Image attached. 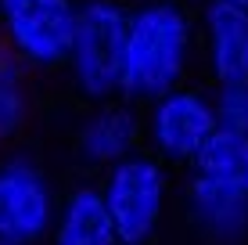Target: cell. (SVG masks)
<instances>
[{"mask_svg": "<svg viewBox=\"0 0 248 245\" xmlns=\"http://www.w3.org/2000/svg\"><path fill=\"white\" fill-rule=\"evenodd\" d=\"M0 245H15V242H0Z\"/></svg>", "mask_w": 248, "mask_h": 245, "instance_id": "cell-17", "label": "cell"}, {"mask_svg": "<svg viewBox=\"0 0 248 245\" xmlns=\"http://www.w3.org/2000/svg\"><path fill=\"white\" fill-rule=\"evenodd\" d=\"M191 202L194 213L205 224V231H212L216 238H237L248 227V188L237 184H223L212 177L198 173L191 184Z\"/></svg>", "mask_w": 248, "mask_h": 245, "instance_id": "cell-8", "label": "cell"}, {"mask_svg": "<svg viewBox=\"0 0 248 245\" xmlns=\"http://www.w3.org/2000/svg\"><path fill=\"white\" fill-rule=\"evenodd\" d=\"M25 119V87H22V69L11 54H0V137L18 130Z\"/></svg>", "mask_w": 248, "mask_h": 245, "instance_id": "cell-12", "label": "cell"}, {"mask_svg": "<svg viewBox=\"0 0 248 245\" xmlns=\"http://www.w3.org/2000/svg\"><path fill=\"white\" fill-rule=\"evenodd\" d=\"M162 191H166V180H162L158 166L148 163V159H123L112 170L105 202L115 220L119 242L140 245L155 231L158 213H162Z\"/></svg>", "mask_w": 248, "mask_h": 245, "instance_id": "cell-4", "label": "cell"}, {"mask_svg": "<svg viewBox=\"0 0 248 245\" xmlns=\"http://www.w3.org/2000/svg\"><path fill=\"white\" fill-rule=\"evenodd\" d=\"M227 4H234V7H245V11H248V0H227Z\"/></svg>", "mask_w": 248, "mask_h": 245, "instance_id": "cell-15", "label": "cell"}, {"mask_svg": "<svg viewBox=\"0 0 248 245\" xmlns=\"http://www.w3.org/2000/svg\"><path fill=\"white\" fill-rule=\"evenodd\" d=\"M119 231L108 213L105 195L83 188L68 198L62 224H58V245H115Z\"/></svg>", "mask_w": 248, "mask_h": 245, "instance_id": "cell-9", "label": "cell"}, {"mask_svg": "<svg viewBox=\"0 0 248 245\" xmlns=\"http://www.w3.org/2000/svg\"><path fill=\"white\" fill-rule=\"evenodd\" d=\"M151 130H155V145L166 155L198 159L202 148L216 137L219 119H216V108L205 98L191 94V90H173V94L158 98Z\"/></svg>", "mask_w": 248, "mask_h": 245, "instance_id": "cell-6", "label": "cell"}, {"mask_svg": "<svg viewBox=\"0 0 248 245\" xmlns=\"http://www.w3.org/2000/svg\"><path fill=\"white\" fill-rule=\"evenodd\" d=\"M133 11L123 0H83L72 40V76L90 98H108L123 90L126 40Z\"/></svg>", "mask_w": 248, "mask_h": 245, "instance_id": "cell-2", "label": "cell"}, {"mask_svg": "<svg viewBox=\"0 0 248 245\" xmlns=\"http://www.w3.org/2000/svg\"><path fill=\"white\" fill-rule=\"evenodd\" d=\"M123 4H137V7H144V4H155V0H123Z\"/></svg>", "mask_w": 248, "mask_h": 245, "instance_id": "cell-14", "label": "cell"}, {"mask_svg": "<svg viewBox=\"0 0 248 245\" xmlns=\"http://www.w3.org/2000/svg\"><path fill=\"white\" fill-rule=\"evenodd\" d=\"M205 40H209V65L219 87L248 83V11L227 0H209L202 11Z\"/></svg>", "mask_w": 248, "mask_h": 245, "instance_id": "cell-7", "label": "cell"}, {"mask_svg": "<svg viewBox=\"0 0 248 245\" xmlns=\"http://www.w3.org/2000/svg\"><path fill=\"white\" fill-rule=\"evenodd\" d=\"M216 119H219V130L245 133L248 137V83H237V87H223L219 90Z\"/></svg>", "mask_w": 248, "mask_h": 245, "instance_id": "cell-13", "label": "cell"}, {"mask_svg": "<svg viewBox=\"0 0 248 245\" xmlns=\"http://www.w3.org/2000/svg\"><path fill=\"white\" fill-rule=\"evenodd\" d=\"M0 40H4V29H0ZM0 54H4V50H0Z\"/></svg>", "mask_w": 248, "mask_h": 245, "instance_id": "cell-16", "label": "cell"}, {"mask_svg": "<svg viewBox=\"0 0 248 245\" xmlns=\"http://www.w3.org/2000/svg\"><path fill=\"white\" fill-rule=\"evenodd\" d=\"M79 4L76 0H0V29L18 58L62 65L72 54Z\"/></svg>", "mask_w": 248, "mask_h": 245, "instance_id": "cell-3", "label": "cell"}, {"mask_svg": "<svg viewBox=\"0 0 248 245\" xmlns=\"http://www.w3.org/2000/svg\"><path fill=\"white\" fill-rule=\"evenodd\" d=\"M50 224V188L32 166L7 163L0 170V242L25 245Z\"/></svg>", "mask_w": 248, "mask_h": 245, "instance_id": "cell-5", "label": "cell"}, {"mask_svg": "<svg viewBox=\"0 0 248 245\" xmlns=\"http://www.w3.org/2000/svg\"><path fill=\"white\" fill-rule=\"evenodd\" d=\"M133 137H137L133 115L123 112V108H108V112H97L83 126L79 141H83V155L93 159V163H123Z\"/></svg>", "mask_w": 248, "mask_h": 245, "instance_id": "cell-10", "label": "cell"}, {"mask_svg": "<svg viewBox=\"0 0 248 245\" xmlns=\"http://www.w3.org/2000/svg\"><path fill=\"white\" fill-rule=\"evenodd\" d=\"M194 25L176 0L133 7L130 40L123 65V94L130 98H166L180 83L191 58Z\"/></svg>", "mask_w": 248, "mask_h": 245, "instance_id": "cell-1", "label": "cell"}, {"mask_svg": "<svg viewBox=\"0 0 248 245\" xmlns=\"http://www.w3.org/2000/svg\"><path fill=\"white\" fill-rule=\"evenodd\" d=\"M198 173L223 180V184L248 188V137L230 133V130H216V137L198 155Z\"/></svg>", "mask_w": 248, "mask_h": 245, "instance_id": "cell-11", "label": "cell"}]
</instances>
